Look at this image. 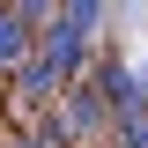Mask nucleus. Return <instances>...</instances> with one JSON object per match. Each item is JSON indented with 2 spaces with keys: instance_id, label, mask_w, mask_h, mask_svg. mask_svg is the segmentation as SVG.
<instances>
[{
  "instance_id": "20e7f679",
  "label": "nucleus",
  "mask_w": 148,
  "mask_h": 148,
  "mask_svg": "<svg viewBox=\"0 0 148 148\" xmlns=\"http://www.w3.org/2000/svg\"><path fill=\"white\" fill-rule=\"evenodd\" d=\"M22 148H59V126H45V133H22Z\"/></svg>"
},
{
  "instance_id": "f257e3e1",
  "label": "nucleus",
  "mask_w": 148,
  "mask_h": 148,
  "mask_svg": "<svg viewBox=\"0 0 148 148\" xmlns=\"http://www.w3.org/2000/svg\"><path fill=\"white\" fill-rule=\"evenodd\" d=\"M96 22H104V8H96V0H74V8H59V15H52V37H45V52H37V59H45V67H52L59 82H67Z\"/></svg>"
},
{
  "instance_id": "7ed1b4c3",
  "label": "nucleus",
  "mask_w": 148,
  "mask_h": 148,
  "mask_svg": "<svg viewBox=\"0 0 148 148\" xmlns=\"http://www.w3.org/2000/svg\"><path fill=\"white\" fill-rule=\"evenodd\" d=\"M15 82H22V96H37V104H45V96H59V74L45 67V59H22V67H15Z\"/></svg>"
},
{
  "instance_id": "39448f33",
  "label": "nucleus",
  "mask_w": 148,
  "mask_h": 148,
  "mask_svg": "<svg viewBox=\"0 0 148 148\" xmlns=\"http://www.w3.org/2000/svg\"><path fill=\"white\" fill-rule=\"evenodd\" d=\"M141 96H148V67H141Z\"/></svg>"
},
{
  "instance_id": "f03ea898",
  "label": "nucleus",
  "mask_w": 148,
  "mask_h": 148,
  "mask_svg": "<svg viewBox=\"0 0 148 148\" xmlns=\"http://www.w3.org/2000/svg\"><path fill=\"white\" fill-rule=\"evenodd\" d=\"M30 52V8H0V67H22Z\"/></svg>"
}]
</instances>
